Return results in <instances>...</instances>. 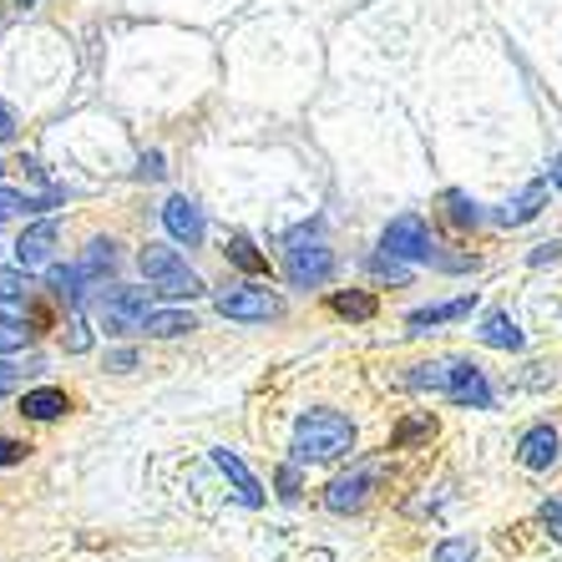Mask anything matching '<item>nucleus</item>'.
<instances>
[{"instance_id": "f257e3e1", "label": "nucleus", "mask_w": 562, "mask_h": 562, "mask_svg": "<svg viewBox=\"0 0 562 562\" xmlns=\"http://www.w3.org/2000/svg\"><path fill=\"white\" fill-rule=\"evenodd\" d=\"M350 446H355L350 416H340V411H310V416H300V426H294L289 451H294V461H300V467H310V461L345 457Z\"/></svg>"}, {"instance_id": "f03ea898", "label": "nucleus", "mask_w": 562, "mask_h": 562, "mask_svg": "<svg viewBox=\"0 0 562 562\" xmlns=\"http://www.w3.org/2000/svg\"><path fill=\"white\" fill-rule=\"evenodd\" d=\"M380 249L391 254V259H406V263H436V269H471V259H446V254L436 249V238L426 234V223H420L416 213L395 218L391 228H385V238H380Z\"/></svg>"}, {"instance_id": "7ed1b4c3", "label": "nucleus", "mask_w": 562, "mask_h": 562, "mask_svg": "<svg viewBox=\"0 0 562 562\" xmlns=\"http://www.w3.org/2000/svg\"><path fill=\"white\" fill-rule=\"evenodd\" d=\"M137 263H143V279L157 289V294H168V300H193V294H203V279L188 269V259H178V249H168V244H147L143 254H137Z\"/></svg>"}, {"instance_id": "20e7f679", "label": "nucleus", "mask_w": 562, "mask_h": 562, "mask_svg": "<svg viewBox=\"0 0 562 562\" xmlns=\"http://www.w3.org/2000/svg\"><path fill=\"white\" fill-rule=\"evenodd\" d=\"M335 274V254L319 244V238H294L284 254V279L294 289H319Z\"/></svg>"}, {"instance_id": "39448f33", "label": "nucleus", "mask_w": 562, "mask_h": 562, "mask_svg": "<svg viewBox=\"0 0 562 562\" xmlns=\"http://www.w3.org/2000/svg\"><path fill=\"white\" fill-rule=\"evenodd\" d=\"M218 314H223V319H238V325H269V319H279V314H284V304H279V294L249 284V289H223V294H218Z\"/></svg>"}, {"instance_id": "423d86ee", "label": "nucleus", "mask_w": 562, "mask_h": 562, "mask_svg": "<svg viewBox=\"0 0 562 562\" xmlns=\"http://www.w3.org/2000/svg\"><path fill=\"white\" fill-rule=\"evenodd\" d=\"M147 289H112L102 300V319L112 335H132V329H143L147 325Z\"/></svg>"}, {"instance_id": "0eeeda50", "label": "nucleus", "mask_w": 562, "mask_h": 562, "mask_svg": "<svg viewBox=\"0 0 562 562\" xmlns=\"http://www.w3.org/2000/svg\"><path fill=\"white\" fill-rule=\"evenodd\" d=\"M213 467L223 471V482L234 486V497L244 502V507H259V502H263L259 476H254V471L238 461V451H228V446H213Z\"/></svg>"}, {"instance_id": "6e6552de", "label": "nucleus", "mask_w": 562, "mask_h": 562, "mask_svg": "<svg viewBox=\"0 0 562 562\" xmlns=\"http://www.w3.org/2000/svg\"><path fill=\"white\" fill-rule=\"evenodd\" d=\"M370 486H375V467H355L350 476H335V482H329L325 507H329V512H355V507H366Z\"/></svg>"}, {"instance_id": "1a4fd4ad", "label": "nucleus", "mask_w": 562, "mask_h": 562, "mask_svg": "<svg viewBox=\"0 0 562 562\" xmlns=\"http://www.w3.org/2000/svg\"><path fill=\"white\" fill-rule=\"evenodd\" d=\"M446 401H451V406L486 411V406H492V385H486V375H482L476 366H471V360H457V380H451Z\"/></svg>"}, {"instance_id": "9d476101", "label": "nucleus", "mask_w": 562, "mask_h": 562, "mask_svg": "<svg viewBox=\"0 0 562 562\" xmlns=\"http://www.w3.org/2000/svg\"><path fill=\"white\" fill-rule=\"evenodd\" d=\"M517 457H522V467L527 471H548V467H558V457H562V436L552 431V426H532V431L517 441Z\"/></svg>"}, {"instance_id": "9b49d317", "label": "nucleus", "mask_w": 562, "mask_h": 562, "mask_svg": "<svg viewBox=\"0 0 562 562\" xmlns=\"http://www.w3.org/2000/svg\"><path fill=\"white\" fill-rule=\"evenodd\" d=\"M162 223H168V234L178 238V244H188V249L203 244V213H198V203H188V198H168V203H162Z\"/></svg>"}, {"instance_id": "f8f14e48", "label": "nucleus", "mask_w": 562, "mask_h": 562, "mask_svg": "<svg viewBox=\"0 0 562 562\" xmlns=\"http://www.w3.org/2000/svg\"><path fill=\"white\" fill-rule=\"evenodd\" d=\"M112 269H117V244H112V238H97V244H87V254L71 263V274H77V294H87L81 284H97V279H106Z\"/></svg>"}, {"instance_id": "ddd939ff", "label": "nucleus", "mask_w": 562, "mask_h": 562, "mask_svg": "<svg viewBox=\"0 0 562 562\" xmlns=\"http://www.w3.org/2000/svg\"><path fill=\"white\" fill-rule=\"evenodd\" d=\"M52 249H56V223H36V228H26L21 234V244H15V259H21V269H46L52 263Z\"/></svg>"}, {"instance_id": "4468645a", "label": "nucleus", "mask_w": 562, "mask_h": 562, "mask_svg": "<svg viewBox=\"0 0 562 562\" xmlns=\"http://www.w3.org/2000/svg\"><path fill=\"white\" fill-rule=\"evenodd\" d=\"M71 411V401H66V391H56V385H41V391H26V401H21V416L31 420H56Z\"/></svg>"}, {"instance_id": "2eb2a0df", "label": "nucleus", "mask_w": 562, "mask_h": 562, "mask_svg": "<svg viewBox=\"0 0 562 562\" xmlns=\"http://www.w3.org/2000/svg\"><path fill=\"white\" fill-rule=\"evenodd\" d=\"M482 345H492V350H522V329H517L512 314H486L482 319Z\"/></svg>"}, {"instance_id": "dca6fc26", "label": "nucleus", "mask_w": 562, "mask_h": 562, "mask_svg": "<svg viewBox=\"0 0 562 562\" xmlns=\"http://www.w3.org/2000/svg\"><path fill=\"white\" fill-rule=\"evenodd\" d=\"M471 304H476V300H471V294H461V300H451V304H431V310H416V314H411V329L420 335V329H431V325H451V319H467Z\"/></svg>"}, {"instance_id": "f3484780", "label": "nucleus", "mask_w": 562, "mask_h": 562, "mask_svg": "<svg viewBox=\"0 0 562 562\" xmlns=\"http://www.w3.org/2000/svg\"><path fill=\"white\" fill-rule=\"evenodd\" d=\"M542 203H548V183H532L522 198H512L507 209L497 213V223H507V228H517V223L537 218V213H542Z\"/></svg>"}, {"instance_id": "a211bd4d", "label": "nucleus", "mask_w": 562, "mask_h": 562, "mask_svg": "<svg viewBox=\"0 0 562 562\" xmlns=\"http://www.w3.org/2000/svg\"><path fill=\"white\" fill-rule=\"evenodd\" d=\"M451 380H457V360H431V366H416V370H411V385H416V391L446 395V391H451Z\"/></svg>"}, {"instance_id": "6ab92c4d", "label": "nucleus", "mask_w": 562, "mask_h": 562, "mask_svg": "<svg viewBox=\"0 0 562 562\" xmlns=\"http://www.w3.org/2000/svg\"><path fill=\"white\" fill-rule=\"evenodd\" d=\"M188 329H198L193 314H183V310H162V314H147L143 335H157V340H178V335H188Z\"/></svg>"}, {"instance_id": "aec40b11", "label": "nucleus", "mask_w": 562, "mask_h": 562, "mask_svg": "<svg viewBox=\"0 0 562 562\" xmlns=\"http://www.w3.org/2000/svg\"><path fill=\"white\" fill-rule=\"evenodd\" d=\"M329 310L345 314V319H370L375 314V294H360V289H350V294H329Z\"/></svg>"}, {"instance_id": "412c9836", "label": "nucleus", "mask_w": 562, "mask_h": 562, "mask_svg": "<svg viewBox=\"0 0 562 562\" xmlns=\"http://www.w3.org/2000/svg\"><path fill=\"white\" fill-rule=\"evenodd\" d=\"M431 562H476V542L471 537H446L441 548L431 552Z\"/></svg>"}, {"instance_id": "4be33fe9", "label": "nucleus", "mask_w": 562, "mask_h": 562, "mask_svg": "<svg viewBox=\"0 0 562 562\" xmlns=\"http://www.w3.org/2000/svg\"><path fill=\"white\" fill-rule=\"evenodd\" d=\"M228 259H234L238 269H249V274H263V269H269V263H263V254L254 249L249 238H234V249H228Z\"/></svg>"}, {"instance_id": "5701e85b", "label": "nucleus", "mask_w": 562, "mask_h": 562, "mask_svg": "<svg viewBox=\"0 0 562 562\" xmlns=\"http://www.w3.org/2000/svg\"><path fill=\"white\" fill-rule=\"evenodd\" d=\"M26 274L31 269H0V304H11V300H21L26 294Z\"/></svg>"}, {"instance_id": "b1692460", "label": "nucleus", "mask_w": 562, "mask_h": 562, "mask_svg": "<svg viewBox=\"0 0 562 562\" xmlns=\"http://www.w3.org/2000/svg\"><path fill=\"white\" fill-rule=\"evenodd\" d=\"M26 340H31L26 325H15V319H0V350H26Z\"/></svg>"}, {"instance_id": "393cba45", "label": "nucleus", "mask_w": 562, "mask_h": 562, "mask_svg": "<svg viewBox=\"0 0 562 562\" xmlns=\"http://www.w3.org/2000/svg\"><path fill=\"white\" fill-rule=\"evenodd\" d=\"M21 209H31V198H26V193H15V188H0V223L15 218Z\"/></svg>"}, {"instance_id": "a878e982", "label": "nucleus", "mask_w": 562, "mask_h": 562, "mask_svg": "<svg viewBox=\"0 0 562 562\" xmlns=\"http://www.w3.org/2000/svg\"><path fill=\"white\" fill-rule=\"evenodd\" d=\"M446 203H451V218H457V223H476V218H482V213H476V203H467L461 193H446Z\"/></svg>"}, {"instance_id": "bb28decb", "label": "nucleus", "mask_w": 562, "mask_h": 562, "mask_svg": "<svg viewBox=\"0 0 562 562\" xmlns=\"http://www.w3.org/2000/svg\"><path fill=\"white\" fill-rule=\"evenodd\" d=\"M15 461H26V446L11 441V436H0V467H15Z\"/></svg>"}, {"instance_id": "cd10ccee", "label": "nucleus", "mask_w": 562, "mask_h": 562, "mask_svg": "<svg viewBox=\"0 0 562 562\" xmlns=\"http://www.w3.org/2000/svg\"><path fill=\"white\" fill-rule=\"evenodd\" d=\"M279 492H284L289 502L300 497V471H294V467H284V471H279Z\"/></svg>"}, {"instance_id": "c85d7f7f", "label": "nucleus", "mask_w": 562, "mask_h": 562, "mask_svg": "<svg viewBox=\"0 0 562 562\" xmlns=\"http://www.w3.org/2000/svg\"><path fill=\"white\" fill-rule=\"evenodd\" d=\"M15 385H21V370H15L11 360H0V395H11Z\"/></svg>"}, {"instance_id": "c756f323", "label": "nucleus", "mask_w": 562, "mask_h": 562, "mask_svg": "<svg viewBox=\"0 0 562 562\" xmlns=\"http://www.w3.org/2000/svg\"><path fill=\"white\" fill-rule=\"evenodd\" d=\"M436 426L431 420H411V426H401V436H395V441H416V436H431Z\"/></svg>"}, {"instance_id": "7c9ffc66", "label": "nucleus", "mask_w": 562, "mask_h": 562, "mask_svg": "<svg viewBox=\"0 0 562 562\" xmlns=\"http://www.w3.org/2000/svg\"><path fill=\"white\" fill-rule=\"evenodd\" d=\"M11 137H15V112L0 102V143H11Z\"/></svg>"}, {"instance_id": "2f4dec72", "label": "nucleus", "mask_w": 562, "mask_h": 562, "mask_svg": "<svg viewBox=\"0 0 562 562\" xmlns=\"http://www.w3.org/2000/svg\"><path fill=\"white\" fill-rule=\"evenodd\" d=\"M542 517H548V527L558 532V542H562V502H548V507H542Z\"/></svg>"}, {"instance_id": "473e14b6", "label": "nucleus", "mask_w": 562, "mask_h": 562, "mask_svg": "<svg viewBox=\"0 0 562 562\" xmlns=\"http://www.w3.org/2000/svg\"><path fill=\"white\" fill-rule=\"evenodd\" d=\"M548 259H562V244H542V249L532 254V263H548Z\"/></svg>"}, {"instance_id": "72a5a7b5", "label": "nucleus", "mask_w": 562, "mask_h": 562, "mask_svg": "<svg viewBox=\"0 0 562 562\" xmlns=\"http://www.w3.org/2000/svg\"><path fill=\"white\" fill-rule=\"evenodd\" d=\"M112 366H117V370H132V366H137V355L122 350V355H112Z\"/></svg>"}, {"instance_id": "f704fd0d", "label": "nucleus", "mask_w": 562, "mask_h": 562, "mask_svg": "<svg viewBox=\"0 0 562 562\" xmlns=\"http://www.w3.org/2000/svg\"><path fill=\"white\" fill-rule=\"evenodd\" d=\"M548 178H552V183H558V188H562V157H552V168H548Z\"/></svg>"}, {"instance_id": "c9c22d12", "label": "nucleus", "mask_w": 562, "mask_h": 562, "mask_svg": "<svg viewBox=\"0 0 562 562\" xmlns=\"http://www.w3.org/2000/svg\"><path fill=\"white\" fill-rule=\"evenodd\" d=\"M21 5H36V0H21Z\"/></svg>"}, {"instance_id": "e433bc0d", "label": "nucleus", "mask_w": 562, "mask_h": 562, "mask_svg": "<svg viewBox=\"0 0 562 562\" xmlns=\"http://www.w3.org/2000/svg\"><path fill=\"white\" fill-rule=\"evenodd\" d=\"M0 172H5V162H0Z\"/></svg>"}]
</instances>
